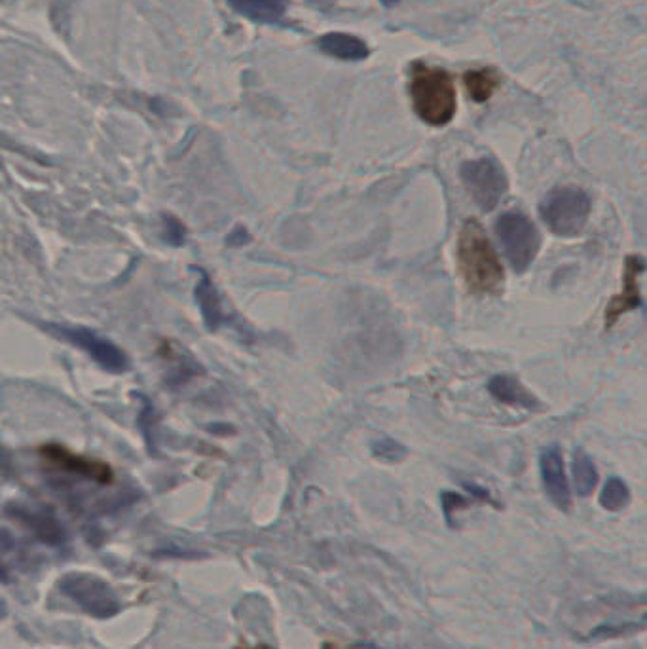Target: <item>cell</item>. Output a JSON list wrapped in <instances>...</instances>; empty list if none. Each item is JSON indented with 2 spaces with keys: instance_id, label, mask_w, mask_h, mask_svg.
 Instances as JSON below:
<instances>
[{
  "instance_id": "6da1fadb",
  "label": "cell",
  "mask_w": 647,
  "mask_h": 649,
  "mask_svg": "<svg viewBox=\"0 0 647 649\" xmlns=\"http://www.w3.org/2000/svg\"><path fill=\"white\" fill-rule=\"evenodd\" d=\"M570 631L581 640L623 638L647 631V594L615 593L577 606Z\"/></svg>"
},
{
  "instance_id": "7a4b0ae2",
  "label": "cell",
  "mask_w": 647,
  "mask_h": 649,
  "mask_svg": "<svg viewBox=\"0 0 647 649\" xmlns=\"http://www.w3.org/2000/svg\"><path fill=\"white\" fill-rule=\"evenodd\" d=\"M456 259L463 281L471 293L488 297H498L503 293V264L477 219H467L463 223L456 245Z\"/></svg>"
},
{
  "instance_id": "3957f363",
  "label": "cell",
  "mask_w": 647,
  "mask_h": 649,
  "mask_svg": "<svg viewBox=\"0 0 647 649\" xmlns=\"http://www.w3.org/2000/svg\"><path fill=\"white\" fill-rule=\"evenodd\" d=\"M408 90L412 107L420 120L433 128H441L452 122L458 107V97L452 76L444 69L426 63H414L410 69Z\"/></svg>"
},
{
  "instance_id": "277c9868",
  "label": "cell",
  "mask_w": 647,
  "mask_h": 649,
  "mask_svg": "<svg viewBox=\"0 0 647 649\" xmlns=\"http://www.w3.org/2000/svg\"><path fill=\"white\" fill-rule=\"evenodd\" d=\"M539 215L556 236L575 238L587 226L591 215V198L577 186H558L539 204Z\"/></svg>"
},
{
  "instance_id": "5b68a950",
  "label": "cell",
  "mask_w": 647,
  "mask_h": 649,
  "mask_svg": "<svg viewBox=\"0 0 647 649\" xmlns=\"http://www.w3.org/2000/svg\"><path fill=\"white\" fill-rule=\"evenodd\" d=\"M496 234L511 268L524 274L541 249V236L534 221L517 211L503 213L496 223Z\"/></svg>"
},
{
  "instance_id": "8992f818",
  "label": "cell",
  "mask_w": 647,
  "mask_h": 649,
  "mask_svg": "<svg viewBox=\"0 0 647 649\" xmlns=\"http://www.w3.org/2000/svg\"><path fill=\"white\" fill-rule=\"evenodd\" d=\"M59 589L95 619H111L122 610L118 596L97 575L67 574L61 579Z\"/></svg>"
},
{
  "instance_id": "52a82bcc",
  "label": "cell",
  "mask_w": 647,
  "mask_h": 649,
  "mask_svg": "<svg viewBox=\"0 0 647 649\" xmlns=\"http://www.w3.org/2000/svg\"><path fill=\"white\" fill-rule=\"evenodd\" d=\"M463 186L471 194L473 202L481 207L484 213H490L500 204L501 198L509 190V179L503 167L494 158L469 160L460 169Z\"/></svg>"
},
{
  "instance_id": "ba28073f",
  "label": "cell",
  "mask_w": 647,
  "mask_h": 649,
  "mask_svg": "<svg viewBox=\"0 0 647 649\" xmlns=\"http://www.w3.org/2000/svg\"><path fill=\"white\" fill-rule=\"evenodd\" d=\"M40 458L56 469H63L69 471L73 475H80L84 479H90L99 484H111L114 479V471L111 465L95 460V458H88L82 454H74L73 450H69L67 446L63 445H42L38 450Z\"/></svg>"
},
{
  "instance_id": "9c48e42d",
  "label": "cell",
  "mask_w": 647,
  "mask_h": 649,
  "mask_svg": "<svg viewBox=\"0 0 647 649\" xmlns=\"http://www.w3.org/2000/svg\"><path fill=\"white\" fill-rule=\"evenodd\" d=\"M646 272V262L638 255H630L625 259L623 266V289L619 295L611 298L606 308V327L611 329L621 317L632 310L642 306V291H640V278Z\"/></svg>"
},
{
  "instance_id": "30bf717a",
  "label": "cell",
  "mask_w": 647,
  "mask_h": 649,
  "mask_svg": "<svg viewBox=\"0 0 647 649\" xmlns=\"http://www.w3.org/2000/svg\"><path fill=\"white\" fill-rule=\"evenodd\" d=\"M539 473L549 500L553 501V505H556L560 511L568 513L572 507V492L566 477L564 458L558 446H549L541 452Z\"/></svg>"
},
{
  "instance_id": "8fae6325",
  "label": "cell",
  "mask_w": 647,
  "mask_h": 649,
  "mask_svg": "<svg viewBox=\"0 0 647 649\" xmlns=\"http://www.w3.org/2000/svg\"><path fill=\"white\" fill-rule=\"evenodd\" d=\"M488 391L496 401H500L503 405H509V407L526 408V410L541 408V403L536 395L528 388H524L515 376H507V374L494 376L488 382Z\"/></svg>"
},
{
  "instance_id": "7c38bea8",
  "label": "cell",
  "mask_w": 647,
  "mask_h": 649,
  "mask_svg": "<svg viewBox=\"0 0 647 649\" xmlns=\"http://www.w3.org/2000/svg\"><path fill=\"white\" fill-rule=\"evenodd\" d=\"M319 48L336 59L342 61H361L369 56V48L361 38L344 35V33H331L319 40Z\"/></svg>"
},
{
  "instance_id": "4fadbf2b",
  "label": "cell",
  "mask_w": 647,
  "mask_h": 649,
  "mask_svg": "<svg viewBox=\"0 0 647 649\" xmlns=\"http://www.w3.org/2000/svg\"><path fill=\"white\" fill-rule=\"evenodd\" d=\"M230 6L245 18L260 23H278L287 10L285 0H228Z\"/></svg>"
},
{
  "instance_id": "5bb4252c",
  "label": "cell",
  "mask_w": 647,
  "mask_h": 649,
  "mask_svg": "<svg viewBox=\"0 0 647 649\" xmlns=\"http://www.w3.org/2000/svg\"><path fill=\"white\" fill-rule=\"evenodd\" d=\"M463 84L475 103H486L500 88V76L494 69H477L463 75Z\"/></svg>"
},
{
  "instance_id": "9a60e30c",
  "label": "cell",
  "mask_w": 647,
  "mask_h": 649,
  "mask_svg": "<svg viewBox=\"0 0 647 649\" xmlns=\"http://www.w3.org/2000/svg\"><path fill=\"white\" fill-rule=\"evenodd\" d=\"M574 483L575 490L579 496H591L592 492L598 486V471L596 465L591 460L589 454H585L583 450H575L574 464Z\"/></svg>"
},
{
  "instance_id": "2e32d148",
  "label": "cell",
  "mask_w": 647,
  "mask_h": 649,
  "mask_svg": "<svg viewBox=\"0 0 647 649\" xmlns=\"http://www.w3.org/2000/svg\"><path fill=\"white\" fill-rule=\"evenodd\" d=\"M629 501V486L623 483L621 479H617V477H611L610 481L604 484L602 492H600V505L606 511H611V513L623 511L629 505Z\"/></svg>"
},
{
  "instance_id": "e0dca14e",
  "label": "cell",
  "mask_w": 647,
  "mask_h": 649,
  "mask_svg": "<svg viewBox=\"0 0 647 649\" xmlns=\"http://www.w3.org/2000/svg\"><path fill=\"white\" fill-rule=\"evenodd\" d=\"M469 505V501L465 500L460 494L456 492H444L443 494V509L446 520L450 524H454V517L458 511H463Z\"/></svg>"
},
{
  "instance_id": "ac0fdd59",
  "label": "cell",
  "mask_w": 647,
  "mask_h": 649,
  "mask_svg": "<svg viewBox=\"0 0 647 649\" xmlns=\"http://www.w3.org/2000/svg\"><path fill=\"white\" fill-rule=\"evenodd\" d=\"M465 488H467L475 498H479L481 501H486V503H496L494 498L490 496V492L484 490L481 486H477V484H465Z\"/></svg>"
},
{
  "instance_id": "d6986e66",
  "label": "cell",
  "mask_w": 647,
  "mask_h": 649,
  "mask_svg": "<svg viewBox=\"0 0 647 649\" xmlns=\"http://www.w3.org/2000/svg\"><path fill=\"white\" fill-rule=\"evenodd\" d=\"M352 649H382V648H378V646H374V644H357V646H353Z\"/></svg>"
},
{
  "instance_id": "ffe728a7",
  "label": "cell",
  "mask_w": 647,
  "mask_h": 649,
  "mask_svg": "<svg viewBox=\"0 0 647 649\" xmlns=\"http://www.w3.org/2000/svg\"><path fill=\"white\" fill-rule=\"evenodd\" d=\"M253 649H272V648H268V646H259V648H253Z\"/></svg>"
}]
</instances>
